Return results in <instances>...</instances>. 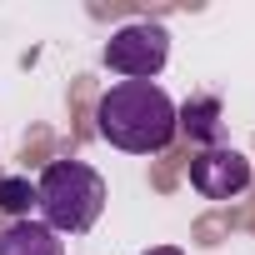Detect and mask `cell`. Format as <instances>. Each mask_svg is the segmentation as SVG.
<instances>
[{
	"mask_svg": "<svg viewBox=\"0 0 255 255\" xmlns=\"http://www.w3.org/2000/svg\"><path fill=\"white\" fill-rule=\"evenodd\" d=\"M95 130L115 150L160 155L175 140V100L155 80H120L95 105Z\"/></svg>",
	"mask_w": 255,
	"mask_h": 255,
	"instance_id": "obj_1",
	"label": "cell"
},
{
	"mask_svg": "<svg viewBox=\"0 0 255 255\" xmlns=\"http://www.w3.org/2000/svg\"><path fill=\"white\" fill-rule=\"evenodd\" d=\"M35 210L55 235H85L105 210V180L85 160H50L35 180Z\"/></svg>",
	"mask_w": 255,
	"mask_h": 255,
	"instance_id": "obj_2",
	"label": "cell"
},
{
	"mask_svg": "<svg viewBox=\"0 0 255 255\" xmlns=\"http://www.w3.org/2000/svg\"><path fill=\"white\" fill-rule=\"evenodd\" d=\"M170 60V30L155 20H130L105 40V65L125 80H155Z\"/></svg>",
	"mask_w": 255,
	"mask_h": 255,
	"instance_id": "obj_3",
	"label": "cell"
},
{
	"mask_svg": "<svg viewBox=\"0 0 255 255\" xmlns=\"http://www.w3.org/2000/svg\"><path fill=\"white\" fill-rule=\"evenodd\" d=\"M190 185L205 200H235L250 190V160L230 145H210L190 155Z\"/></svg>",
	"mask_w": 255,
	"mask_h": 255,
	"instance_id": "obj_4",
	"label": "cell"
},
{
	"mask_svg": "<svg viewBox=\"0 0 255 255\" xmlns=\"http://www.w3.org/2000/svg\"><path fill=\"white\" fill-rule=\"evenodd\" d=\"M175 135L200 140V150L225 145L220 140L225 135V105H220V95H190L185 105H175Z\"/></svg>",
	"mask_w": 255,
	"mask_h": 255,
	"instance_id": "obj_5",
	"label": "cell"
},
{
	"mask_svg": "<svg viewBox=\"0 0 255 255\" xmlns=\"http://www.w3.org/2000/svg\"><path fill=\"white\" fill-rule=\"evenodd\" d=\"M0 255H65V240L45 220H10L0 230Z\"/></svg>",
	"mask_w": 255,
	"mask_h": 255,
	"instance_id": "obj_6",
	"label": "cell"
},
{
	"mask_svg": "<svg viewBox=\"0 0 255 255\" xmlns=\"http://www.w3.org/2000/svg\"><path fill=\"white\" fill-rule=\"evenodd\" d=\"M0 210L15 215V220H30V210H35V180L5 175V180H0Z\"/></svg>",
	"mask_w": 255,
	"mask_h": 255,
	"instance_id": "obj_7",
	"label": "cell"
},
{
	"mask_svg": "<svg viewBox=\"0 0 255 255\" xmlns=\"http://www.w3.org/2000/svg\"><path fill=\"white\" fill-rule=\"evenodd\" d=\"M145 255H185V250H175V245H155V250H145Z\"/></svg>",
	"mask_w": 255,
	"mask_h": 255,
	"instance_id": "obj_8",
	"label": "cell"
}]
</instances>
